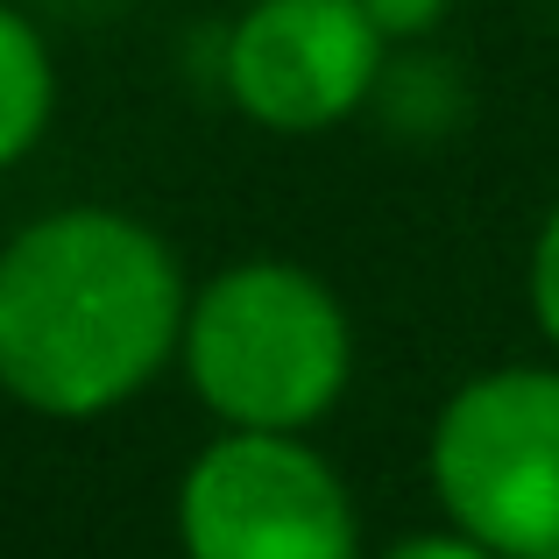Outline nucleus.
<instances>
[{
	"instance_id": "nucleus-1",
	"label": "nucleus",
	"mask_w": 559,
	"mask_h": 559,
	"mask_svg": "<svg viewBox=\"0 0 559 559\" xmlns=\"http://www.w3.org/2000/svg\"><path fill=\"white\" fill-rule=\"evenodd\" d=\"M191 284L114 205H57L0 248V390L36 418H107L185 355Z\"/></svg>"
},
{
	"instance_id": "nucleus-2",
	"label": "nucleus",
	"mask_w": 559,
	"mask_h": 559,
	"mask_svg": "<svg viewBox=\"0 0 559 559\" xmlns=\"http://www.w3.org/2000/svg\"><path fill=\"white\" fill-rule=\"evenodd\" d=\"M178 361L219 432L305 439L355 376V326L298 262H234L191 290Z\"/></svg>"
},
{
	"instance_id": "nucleus-3",
	"label": "nucleus",
	"mask_w": 559,
	"mask_h": 559,
	"mask_svg": "<svg viewBox=\"0 0 559 559\" xmlns=\"http://www.w3.org/2000/svg\"><path fill=\"white\" fill-rule=\"evenodd\" d=\"M432 496L496 559H559V369H489L432 425Z\"/></svg>"
},
{
	"instance_id": "nucleus-4",
	"label": "nucleus",
	"mask_w": 559,
	"mask_h": 559,
	"mask_svg": "<svg viewBox=\"0 0 559 559\" xmlns=\"http://www.w3.org/2000/svg\"><path fill=\"white\" fill-rule=\"evenodd\" d=\"M185 559H361L355 496L284 432H219L178 481Z\"/></svg>"
},
{
	"instance_id": "nucleus-5",
	"label": "nucleus",
	"mask_w": 559,
	"mask_h": 559,
	"mask_svg": "<svg viewBox=\"0 0 559 559\" xmlns=\"http://www.w3.org/2000/svg\"><path fill=\"white\" fill-rule=\"evenodd\" d=\"M390 28L369 0H255L234 22L219 79L227 99L270 135H326L376 99Z\"/></svg>"
},
{
	"instance_id": "nucleus-6",
	"label": "nucleus",
	"mask_w": 559,
	"mask_h": 559,
	"mask_svg": "<svg viewBox=\"0 0 559 559\" xmlns=\"http://www.w3.org/2000/svg\"><path fill=\"white\" fill-rule=\"evenodd\" d=\"M57 114V64L43 28L0 0V170H14L43 142Z\"/></svg>"
},
{
	"instance_id": "nucleus-7",
	"label": "nucleus",
	"mask_w": 559,
	"mask_h": 559,
	"mask_svg": "<svg viewBox=\"0 0 559 559\" xmlns=\"http://www.w3.org/2000/svg\"><path fill=\"white\" fill-rule=\"evenodd\" d=\"M532 319L546 333V347L559 355V205L546 213V227L532 241Z\"/></svg>"
},
{
	"instance_id": "nucleus-8",
	"label": "nucleus",
	"mask_w": 559,
	"mask_h": 559,
	"mask_svg": "<svg viewBox=\"0 0 559 559\" xmlns=\"http://www.w3.org/2000/svg\"><path fill=\"white\" fill-rule=\"evenodd\" d=\"M447 8H453V0H369V14L390 28V43H396V36H425V28H439V22H447Z\"/></svg>"
},
{
	"instance_id": "nucleus-9",
	"label": "nucleus",
	"mask_w": 559,
	"mask_h": 559,
	"mask_svg": "<svg viewBox=\"0 0 559 559\" xmlns=\"http://www.w3.org/2000/svg\"><path fill=\"white\" fill-rule=\"evenodd\" d=\"M382 559H496V552L475 546L467 532H418V538H404V546H390Z\"/></svg>"
}]
</instances>
